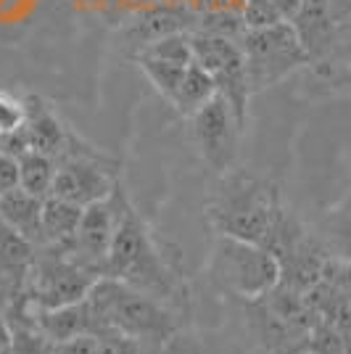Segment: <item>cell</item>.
<instances>
[{
	"mask_svg": "<svg viewBox=\"0 0 351 354\" xmlns=\"http://www.w3.org/2000/svg\"><path fill=\"white\" fill-rule=\"evenodd\" d=\"M117 183L119 175L103 167L101 156H95L93 151L72 148V138H69L66 151L56 159V172H53L48 196H56L61 201L85 209L95 201L108 198Z\"/></svg>",
	"mask_w": 351,
	"mask_h": 354,
	"instance_id": "cell-8",
	"label": "cell"
},
{
	"mask_svg": "<svg viewBox=\"0 0 351 354\" xmlns=\"http://www.w3.org/2000/svg\"><path fill=\"white\" fill-rule=\"evenodd\" d=\"M85 301L101 325V336L119 333V336L135 339L143 346L164 349L167 344L177 339L182 328L180 312L169 310L167 304L108 275H103L90 286Z\"/></svg>",
	"mask_w": 351,
	"mask_h": 354,
	"instance_id": "cell-2",
	"label": "cell"
},
{
	"mask_svg": "<svg viewBox=\"0 0 351 354\" xmlns=\"http://www.w3.org/2000/svg\"><path fill=\"white\" fill-rule=\"evenodd\" d=\"M11 352V330H8V323L0 312V354H8Z\"/></svg>",
	"mask_w": 351,
	"mask_h": 354,
	"instance_id": "cell-26",
	"label": "cell"
},
{
	"mask_svg": "<svg viewBox=\"0 0 351 354\" xmlns=\"http://www.w3.org/2000/svg\"><path fill=\"white\" fill-rule=\"evenodd\" d=\"M32 315H35V325L40 336L50 346L79 339V336H101V325L85 299L59 307V310H32Z\"/></svg>",
	"mask_w": 351,
	"mask_h": 354,
	"instance_id": "cell-13",
	"label": "cell"
},
{
	"mask_svg": "<svg viewBox=\"0 0 351 354\" xmlns=\"http://www.w3.org/2000/svg\"><path fill=\"white\" fill-rule=\"evenodd\" d=\"M16 172H19V188L32 193L37 198H45L50 193V183H53V172H56V162L45 153L37 151H24L16 156Z\"/></svg>",
	"mask_w": 351,
	"mask_h": 354,
	"instance_id": "cell-18",
	"label": "cell"
},
{
	"mask_svg": "<svg viewBox=\"0 0 351 354\" xmlns=\"http://www.w3.org/2000/svg\"><path fill=\"white\" fill-rule=\"evenodd\" d=\"M283 207L285 204L280 198L278 185H272L267 177L233 167L220 175L206 214L217 236L264 246Z\"/></svg>",
	"mask_w": 351,
	"mask_h": 354,
	"instance_id": "cell-3",
	"label": "cell"
},
{
	"mask_svg": "<svg viewBox=\"0 0 351 354\" xmlns=\"http://www.w3.org/2000/svg\"><path fill=\"white\" fill-rule=\"evenodd\" d=\"M301 354H314V352H301Z\"/></svg>",
	"mask_w": 351,
	"mask_h": 354,
	"instance_id": "cell-27",
	"label": "cell"
},
{
	"mask_svg": "<svg viewBox=\"0 0 351 354\" xmlns=\"http://www.w3.org/2000/svg\"><path fill=\"white\" fill-rule=\"evenodd\" d=\"M106 275L127 283L130 288L156 299L180 315L182 310H188V291L180 270L175 267L172 257L164 254L161 241L153 236L140 212L132 207L130 198H124L119 209L106 259Z\"/></svg>",
	"mask_w": 351,
	"mask_h": 354,
	"instance_id": "cell-1",
	"label": "cell"
},
{
	"mask_svg": "<svg viewBox=\"0 0 351 354\" xmlns=\"http://www.w3.org/2000/svg\"><path fill=\"white\" fill-rule=\"evenodd\" d=\"M124 198H127V193H124L122 180H119L108 198L95 201V204H90V207L82 209L77 233H74L69 249H64L77 265L85 267L95 278H103V275H106L108 246H111L119 209H122V201H124Z\"/></svg>",
	"mask_w": 351,
	"mask_h": 354,
	"instance_id": "cell-10",
	"label": "cell"
},
{
	"mask_svg": "<svg viewBox=\"0 0 351 354\" xmlns=\"http://www.w3.org/2000/svg\"><path fill=\"white\" fill-rule=\"evenodd\" d=\"M82 217V209L61 201L56 196H45L43 212H40V227H43V243L40 246H53V249H69L77 225Z\"/></svg>",
	"mask_w": 351,
	"mask_h": 354,
	"instance_id": "cell-16",
	"label": "cell"
},
{
	"mask_svg": "<svg viewBox=\"0 0 351 354\" xmlns=\"http://www.w3.org/2000/svg\"><path fill=\"white\" fill-rule=\"evenodd\" d=\"M246 307V320H249L251 333L264 346L267 354H301L307 352V344L312 330H304L298 325L288 323L280 317L264 299L256 301H240Z\"/></svg>",
	"mask_w": 351,
	"mask_h": 354,
	"instance_id": "cell-11",
	"label": "cell"
},
{
	"mask_svg": "<svg viewBox=\"0 0 351 354\" xmlns=\"http://www.w3.org/2000/svg\"><path fill=\"white\" fill-rule=\"evenodd\" d=\"M196 14L182 11V8H169V6H153L143 14L132 16L130 21L122 24L124 43L132 48V53H137L143 45L159 40L164 35H175V32H193Z\"/></svg>",
	"mask_w": 351,
	"mask_h": 354,
	"instance_id": "cell-12",
	"label": "cell"
},
{
	"mask_svg": "<svg viewBox=\"0 0 351 354\" xmlns=\"http://www.w3.org/2000/svg\"><path fill=\"white\" fill-rule=\"evenodd\" d=\"M19 185V172H16V159L0 153V196Z\"/></svg>",
	"mask_w": 351,
	"mask_h": 354,
	"instance_id": "cell-23",
	"label": "cell"
},
{
	"mask_svg": "<svg viewBox=\"0 0 351 354\" xmlns=\"http://www.w3.org/2000/svg\"><path fill=\"white\" fill-rule=\"evenodd\" d=\"M95 281L98 278L77 265L64 249L35 246L32 265L24 278V296L32 310H59L82 301Z\"/></svg>",
	"mask_w": 351,
	"mask_h": 354,
	"instance_id": "cell-6",
	"label": "cell"
},
{
	"mask_svg": "<svg viewBox=\"0 0 351 354\" xmlns=\"http://www.w3.org/2000/svg\"><path fill=\"white\" fill-rule=\"evenodd\" d=\"M201 11H220V14H240L243 0H201ZM198 11V14H201Z\"/></svg>",
	"mask_w": 351,
	"mask_h": 354,
	"instance_id": "cell-24",
	"label": "cell"
},
{
	"mask_svg": "<svg viewBox=\"0 0 351 354\" xmlns=\"http://www.w3.org/2000/svg\"><path fill=\"white\" fill-rule=\"evenodd\" d=\"M214 95H217L214 80H211L196 61H191V64L185 66L182 80H180V88H177L175 98H172V106L177 109V114L191 117V114H196L204 104H209Z\"/></svg>",
	"mask_w": 351,
	"mask_h": 354,
	"instance_id": "cell-17",
	"label": "cell"
},
{
	"mask_svg": "<svg viewBox=\"0 0 351 354\" xmlns=\"http://www.w3.org/2000/svg\"><path fill=\"white\" fill-rule=\"evenodd\" d=\"M135 64L140 66V72L146 74L148 82L153 85V90L159 93L161 98H167V101L172 104V98H175L177 88H180V80H182L188 64L180 66V64H169V61L140 59V56H135Z\"/></svg>",
	"mask_w": 351,
	"mask_h": 354,
	"instance_id": "cell-20",
	"label": "cell"
},
{
	"mask_svg": "<svg viewBox=\"0 0 351 354\" xmlns=\"http://www.w3.org/2000/svg\"><path fill=\"white\" fill-rule=\"evenodd\" d=\"M206 281L235 301H256L278 286L280 267L259 243L217 236L206 262Z\"/></svg>",
	"mask_w": 351,
	"mask_h": 354,
	"instance_id": "cell-4",
	"label": "cell"
},
{
	"mask_svg": "<svg viewBox=\"0 0 351 354\" xmlns=\"http://www.w3.org/2000/svg\"><path fill=\"white\" fill-rule=\"evenodd\" d=\"M275 8H278V14L283 16V21H291L296 11H298V6H301V0H269Z\"/></svg>",
	"mask_w": 351,
	"mask_h": 354,
	"instance_id": "cell-25",
	"label": "cell"
},
{
	"mask_svg": "<svg viewBox=\"0 0 351 354\" xmlns=\"http://www.w3.org/2000/svg\"><path fill=\"white\" fill-rule=\"evenodd\" d=\"M40 212H43V198L21 191L19 185L0 196V220L6 222L14 233H19L24 241H30L32 246L43 243Z\"/></svg>",
	"mask_w": 351,
	"mask_h": 354,
	"instance_id": "cell-15",
	"label": "cell"
},
{
	"mask_svg": "<svg viewBox=\"0 0 351 354\" xmlns=\"http://www.w3.org/2000/svg\"><path fill=\"white\" fill-rule=\"evenodd\" d=\"M191 48L193 61L214 80L217 95L227 101V106L233 109L235 119H238V124L246 130L251 90L238 40L204 35V32H191Z\"/></svg>",
	"mask_w": 351,
	"mask_h": 354,
	"instance_id": "cell-7",
	"label": "cell"
},
{
	"mask_svg": "<svg viewBox=\"0 0 351 354\" xmlns=\"http://www.w3.org/2000/svg\"><path fill=\"white\" fill-rule=\"evenodd\" d=\"M24 122H27V101H21L8 90H0V135L21 133Z\"/></svg>",
	"mask_w": 351,
	"mask_h": 354,
	"instance_id": "cell-21",
	"label": "cell"
},
{
	"mask_svg": "<svg viewBox=\"0 0 351 354\" xmlns=\"http://www.w3.org/2000/svg\"><path fill=\"white\" fill-rule=\"evenodd\" d=\"M188 119H191L193 146L206 167L214 169L217 175L233 169L238 162V151H240V138L246 130L238 124L227 101L214 95Z\"/></svg>",
	"mask_w": 351,
	"mask_h": 354,
	"instance_id": "cell-9",
	"label": "cell"
},
{
	"mask_svg": "<svg viewBox=\"0 0 351 354\" xmlns=\"http://www.w3.org/2000/svg\"><path fill=\"white\" fill-rule=\"evenodd\" d=\"M238 45H240L251 95L275 88L283 80L309 66L307 53L288 21L259 27V30H246L240 35Z\"/></svg>",
	"mask_w": 351,
	"mask_h": 354,
	"instance_id": "cell-5",
	"label": "cell"
},
{
	"mask_svg": "<svg viewBox=\"0 0 351 354\" xmlns=\"http://www.w3.org/2000/svg\"><path fill=\"white\" fill-rule=\"evenodd\" d=\"M24 138H27V148L50 156L53 162L69 146L66 127L61 124V119L40 101V98H27V122H24Z\"/></svg>",
	"mask_w": 351,
	"mask_h": 354,
	"instance_id": "cell-14",
	"label": "cell"
},
{
	"mask_svg": "<svg viewBox=\"0 0 351 354\" xmlns=\"http://www.w3.org/2000/svg\"><path fill=\"white\" fill-rule=\"evenodd\" d=\"M153 6H159V0H106V6H103V11L108 14V19L119 27L124 24V21H130L132 16L143 14L148 8H153Z\"/></svg>",
	"mask_w": 351,
	"mask_h": 354,
	"instance_id": "cell-22",
	"label": "cell"
},
{
	"mask_svg": "<svg viewBox=\"0 0 351 354\" xmlns=\"http://www.w3.org/2000/svg\"><path fill=\"white\" fill-rule=\"evenodd\" d=\"M153 59V61H169V64H191L193 48H191V32H175V35H164L153 43L143 45L137 53H132V59Z\"/></svg>",
	"mask_w": 351,
	"mask_h": 354,
	"instance_id": "cell-19",
	"label": "cell"
}]
</instances>
